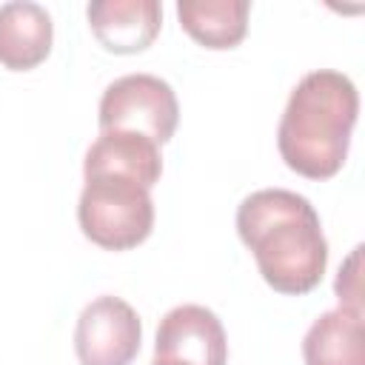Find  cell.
Segmentation results:
<instances>
[{"mask_svg":"<svg viewBox=\"0 0 365 365\" xmlns=\"http://www.w3.org/2000/svg\"><path fill=\"white\" fill-rule=\"evenodd\" d=\"M237 231L274 291L302 297L322 282L328 240L317 208L302 194L288 188L248 194L237 208Z\"/></svg>","mask_w":365,"mask_h":365,"instance_id":"1","label":"cell"},{"mask_svg":"<svg viewBox=\"0 0 365 365\" xmlns=\"http://www.w3.org/2000/svg\"><path fill=\"white\" fill-rule=\"evenodd\" d=\"M359 114V91L334 68L308 71L291 91L279 117L277 145L285 165L308 180L334 177L351 145Z\"/></svg>","mask_w":365,"mask_h":365,"instance_id":"2","label":"cell"},{"mask_svg":"<svg viewBox=\"0 0 365 365\" xmlns=\"http://www.w3.org/2000/svg\"><path fill=\"white\" fill-rule=\"evenodd\" d=\"M77 220L94 245L128 251L140 245L154 228L151 188L117 174L86 177L77 202Z\"/></svg>","mask_w":365,"mask_h":365,"instance_id":"3","label":"cell"},{"mask_svg":"<svg viewBox=\"0 0 365 365\" xmlns=\"http://www.w3.org/2000/svg\"><path fill=\"white\" fill-rule=\"evenodd\" d=\"M100 131H137L157 145L168 143L180 123L174 88L157 74H125L100 97Z\"/></svg>","mask_w":365,"mask_h":365,"instance_id":"4","label":"cell"},{"mask_svg":"<svg viewBox=\"0 0 365 365\" xmlns=\"http://www.w3.org/2000/svg\"><path fill=\"white\" fill-rule=\"evenodd\" d=\"M143 342L137 311L111 294L91 299L74 328V351L83 365H128Z\"/></svg>","mask_w":365,"mask_h":365,"instance_id":"5","label":"cell"},{"mask_svg":"<svg viewBox=\"0 0 365 365\" xmlns=\"http://www.w3.org/2000/svg\"><path fill=\"white\" fill-rule=\"evenodd\" d=\"M154 354L182 365H225V328L205 305H177L160 319Z\"/></svg>","mask_w":365,"mask_h":365,"instance_id":"6","label":"cell"},{"mask_svg":"<svg viewBox=\"0 0 365 365\" xmlns=\"http://www.w3.org/2000/svg\"><path fill=\"white\" fill-rule=\"evenodd\" d=\"M86 14L100 46L114 54L148 48L163 26V6L157 0H94Z\"/></svg>","mask_w":365,"mask_h":365,"instance_id":"7","label":"cell"},{"mask_svg":"<svg viewBox=\"0 0 365 365\" xmlns=\"http://www.w3.org/2000/svg\"><path fill=\"white\" fill-rule=\"evenodd\" d=\"M54 40L51 14L31 0H11L0 6V66L29 71L40 66Z\"/></svg>","mask_w":365,"mask_h":365,"instance_id":"8","label":"cell"},{"mask_svg":"<svg viewBox=\"0 0 365 365\" xmlns=\"http://www.w3.org/2000/svg\"><path fill=\"white\" fill-rule=\"evenodd\" d=\"M83 174H117L151 188L163 174L160 145L137 131H100L86 151Z\"/></svg>","mask_w":365,"mask_h":365,"instance_id":"9","label":"cell"},{"mask_svg":"<svg viewBox=\"0 0 365 365\" xmlns=\"http://www.w3.org/2000/svg\"><path fill=\"white\" fill-rule=\"evenodd\" d=\"M365 308L336 305L314 319L302 339L305 365H365Z\"/></svg>","mask_w":365,"mask_h":365,"instance_id":"10","label":"cell"},{"mask_svg":"<svg viewBox=\"0 0 365 365\" xmlns=\"http://www.w3.org/2000/svg\"><path fill=\"white\" fill-rule=\"evenodd\" d=\"M248 0H180L182 29L205 48H234L248 31Z\"/></svg>","mask_w":365,"mask_h":365,"instance_id":"11","label":"cell"},{"mask_svg":"<svg viewBox=\"0 0 365 365\" xmlns=\"http://www.w3.org/2000/svg\"><path fill=\"white\" fill-rule=\"evenodd\" d=\"M336 297H339V305H348V308H362V245H356L351 251V257L339 265V274H336Z\"/></svg>","mask_w":365,"mask_h":365,"instance_id":"12","label":"cell"},{"mask_svg":"<svg viewBox=\"0 0 365 365\" xmlns=\"http://www.w3.org/2000/svg\"><path fill=\"white\" fill-rule=\"evenodd\" d=\"M151 365H182V362H174V359H160V356H157Z\"/></svg>","mask_w":365,"mask_h":365,"instance_id":"13","label":"cell"}]
</instances>
